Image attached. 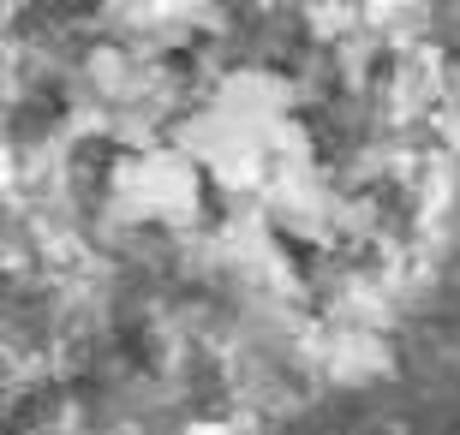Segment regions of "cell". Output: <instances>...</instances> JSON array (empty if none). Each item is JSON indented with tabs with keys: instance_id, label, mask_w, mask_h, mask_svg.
I'll return each mask as SVG.
<instances>
[{
	"instance_id": "cell-1",
	"label": "cell",
	"mask_w": 460,
	"mask_h": 435,
	"mask_svg": "<svg viewBox=\"0 0 460 435\" xmlns=\"http://www.w3.org/2000/svg\"><path fill=\"white\" fill-rule=\"evenodd\" d=\"M198 168L209 173V185L227 191H263L275 197L288 179L311 173V144L299 132V108L293 90L275 72H234L204 96V108L186 119L180 137Z\"/></svg>"
}]
</instances>
